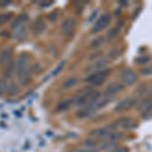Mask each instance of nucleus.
<instances>
[{
	"mask_svg": "<svg viewBox=\"0 0 152 152\" xmlns=\"http://www.w3.org/2000/svg\"><path fill=\"white\" fill-rule=\"evenodd\" d=\"M16 74L21 84H26L31 79V68L28 65V58L21 55L16 62Z\"/></svg>",
	"mask_w": 152,
	"mask_h": 152,
	"instance_id": "obj_1",
	"label": "nucleus"
},
{
	"mask_svg": "<svg viewBox=\"0 0 152 152\" xmlns=\"http://www.w3.org/2000/svg\"><path fill=\"white\" fill-rule=\"evenodd\" d=\"M99 95V94L95 92L91 87H85L80 90L77 95L73 99V104L78 105V107L89 105Z\"/></svg>",
	"mask_w": 152,
	"mask_h": 152,
	"instance_id": "obj_2",
	"label": "nucleus"
},
{
	"mask_svg": "<svg viewBox=\"0 0 152 152\" xmlns=\"http://www.w3.org/2000/svg\"><path fill=\"white\" fill-rule=\"evenodd\" d=\"M110 70L104 69L100 71H96V72H94L91 75H89L88 77L85 79V81L91 83L94 85H100L102 82L107 79V77L109 76Z\"/></svg>",
	"mask_w": 152,
	"mask_h": 152,
	"instance_id": "obj_3",
	"label": "nucleus"
},
{
	"mask_svg": "<svg viewBox=\"0 0 152 152\" xmlns=\"http://www.w3.org/2000/svg\"><path fill=\"white\" fill-rule=\"evenodd\" d=\"M110 21H111V16H110V14L107 13V14L102 15L99 19H97L96 23H95L94 28H92V31L95 34L102 31L104 28H107V26H109Z\"/></svg>",
	"mask_w": 152,
	"mask_h": 152,
	"instance_id": "obj_4",
	"label": "nucleus"
},
{
	"mask_svg": "<svg viewBox=\"0 0 152 152\" xmlns=\"http://www.w3.org/2000/svg\"><path fill=\"white\" fill-rule=\"evenodd\" d=\"M137 80V74L131 69H125L122 73V81L125 85H133Z\"/></svg>",
	"mask_w": 152,
	"mask_h": 152,
	"instance_id": "obj_5",
	"label": "nucleus"
},
{
	"mask_svg": "<svg viewBox=\"0 0 152 152\" xmlns=\"http://www.w3.org/2000/svg\"><path fill=\"white\" fill-rule=\"evenodd\" d=\"M136 104V99H133V97H127L123 100L119 102L116 107V111L117 112H124L127 111V110H130L132 107H134V104Z\"/></svg>",
	"mask_w": 152,
	"mask_h": 152,
	"instance_id": "obj_6",
	"label": "nucleus"
},
{
	"mask_svg": "<svg viewBox=\"0 0 152 152\" xmlns=\"http://www.w3.org/2000/svg\"><path fill=\"white\" fill-rule=\"evenodd\" d=\"M123 84L122 83H119V82H114L112 84H110L109 86L107 87L105 89V92H104V95L107 97H112L113 95L119 94L123 90Z\"/></svg>",
	"mask_w": 152,
	"mask_h": 152,
	"instance_id": "obj_7",
	"label": "nucleus"
},
{
	"mask_svg": "<svg viewBox=\"0 0 152 152\" xmlns=\"http://www.w3.org/2000/svg\"><path fill=\"white\" fill-rule=\"evenodd\" d=\"M75 28V21L73 18H66L62 23L61 29H62V33L65 35H70L73 31V29Z\"/></svg>",
	"mask_w": 152,
	"mask_h": 152,
	"instance_id": "obj_8",
	"label": "nucleus"
},
{
	"mask_svg": "<svg viewBox=\"0 0 152 152\" xmlns=\"http://www.w3.org/2000/svg\"><path fill=\"white\" fill-rule=\"evenodd\" d=\"M115 126L117 127H121L124 129H132L136 126V123L130 118H123V119H120L119 121L115 124Z\"/></svg>",
	"mask_w": 152,
	"mask_h": 152,
	"instance_id": "obj_9",
	"label": "nucleus"
},
{
	"mask_svg": "<svg viewBox=\"0 0 152 152\" xmlns=\"http://www.w3.org/2000/svg\"><path fill=\"white\" fill-rule=\"evenodd\" d=\"M26 21V15H24V14H20V15H18V18L14 19L13 23H12V28L18 29L19 28H21V26H24Z\"/></svg>",
	"mask_w": 152,
	"mask_h": 152,
	"instance_id": "obj_10",
	"label": "nucleus"
},
{
	"mask_svg": "<svg viewBox=\"0 0 152 152\" xmlns=\"http://www.w3.org/2000/svg\"><path fill=\"white\" fill-rule=\"evenodd\" d=\"M94 110L89 107V105H85L83 107L79 112L77 113V116L79 118H87V117H90L92 114H94Z\"/></svg>",
	"mask_w": 152,
	"mask_h": 152,
	"instance_id": "obj_11",
	"label": "nucleus"
},
{
	"mask_svg": "<svg viewBox=\"0 0 152 152\" xmlns=\"http://www.w3.org/2000/svg\"><path fill=\"white\" fill-rule=\"evenodd\" d=\"M45 28H46V23H44V20L42 18L38 19V20L36 21L35 26H34V31H35L36 34L43 33V31H45Z\"/></svg>",
	"mask_w": 152,
	"mask_h": 152,
	"instance_id": "obj_12",
	"label": "nucleus"
},
{
	"mask_svg": "<svg viewBox=\"0 0 152 152\" xmlns=\"http://www.w3.org/2000/svg\"><path fill=\"white\" fill-rule=\"evenodd\" d=\"M73 104V99H65L64 102H62L61 104H58L57 107V111L58 112H63L68 110L71 107V104Z\"/></svg>",
	"mask_w": 152,
	"mask_h": 152,
	"instance_id": "obj_13",
	"label": "nucleus"
},
{
	"mask_svg": "<svg viewBox=\"0 0 152 152\" xmlns=\"http://www.w3.org/2000/svg\"><path fill=\"white\" fill-rule=\"evenodd\" d=\"M11 56H12V51L10 49L4 50L3 52L1 53V55H0V61H1V63H6L7 61L10 60Z\"/></svg>",
	"mask_w": 152,
	"mask_h": 152,
	"instance_id": "obj_14",
	"label": "nucleus"
},
{
	"mask_svg": "<svg viewBox=\"0 0 152 152\" xmlns=\"http://www.w3.org/2000/svg\"><path fill=\"white\" fill-rule=\"evenodd\" d=\"M77 83V78L76 77H70L68 78V79H66L64 82H63V88H65V89H69V88L73 87L74 85Z\"/></svg>",
	"mask_w": 152,
	"mask_h": 152,
	"instance_id": "obj_15",
	"label": "nucleus"
},
{
	"mask_svg": "<svg viewBox=\"0 0 152 152\" xmlns=\"http://www.w3.org/2000/svg\"><path fill=\"white\" fill-rule=\"evenodd\" d=\"M18 86H16V84H14V83H7V87H6V92L8 94H10V95H13V94H15L16 92H18Z\"/></svg>",
	"mask_w": 152,
	"mask_h": 152,
	"instance_id": "obj_16",
	"label": "nucleus"
},
{
	"mask_svg": "<svg viewBox=\"0 0 152 152\" xmlns=\"http://www.w3.org/2000/svg\"><path fill=\"white\" fill-rule=\"evenodd\" d=\"M100 147L94 146V147H87V146H82L81 148H79L78 152H99Z\"/></svg>",
	"mask_w": 152,
	"mask_h": 152,
	"instance_id": "obj_17",
	"label": "nucleus"
},
{
	"mask_svg": "<svg viewBox=\"0 0 152 152\" xmlns=\"http://www.w3.org/2000/svg\"><path fill=\"white\" fill-rule=\"evenodd\" d=\"M6 87H7V82L4 78H0V95L6 92Z\"/></svg>",
	"mask_w": 152,
	"mask_h": 152,
	"instance_id": "obj_18",
	"label": "nucleus"
},
{
	"mask_svg": "<svg viewBox=\"0 0 152 152\" xmlns=\"http://www.w3.org/2000/svg\"><path fill=\"white\" fill-rule=\"evenodd\" d=\"M13 71H14V64L13 63H10V64H8V66L6 67V70H5L6 77H10V76L13 74Z\"/></svg>",
	"mask_w": 152,
	"mask_h": 152,
	"instance_id": "obj_19",
	"label": "nucleus"
},
{
	"mask_svg": "<svg viewBox=\"0 0 152 152\" xmlns=\"http://www.w3.org/2000/svg\"><path fill=\"white\" fill-rule=\"evenodd\" d=\"M10 13H1L0 14V24L5 23L7 20H9L10 18Z\"/></svg>",
	"mask_w": 152,
	"mask_h": 152,
	"instance_id": "obj_20",
	"label": "nucleus"
},
{
	"mask_svg": "<svg viewBox=\"0 0 152 152\" xmlns=\"http://www.w3.org/2000/svg\"><path fill=\"white\" fill-rule=\"evenodd\" d=\"M64 65H65V61H63V62H61L60 64H59L57 67H56V69L52 72V75H57L59 72H60L61 70L64 68Z\"/></svg>",
	"mask_w": 152,
	"mask_h": 152,
	"instance_id": "obj_21",
	"label": "nucleus"
},
{
	"mask_svg": "<svg viewBox=\"0 0 152 152\" xmlns=\"http://www.w3.org/2000/svg\"><path fill=\"white\" fill-rule=\"evenodd\" d=\"M100 41H104V39H102V38H99V39H97V40H94V43L91 44V47H92V48H94V47H97V46H99L100 44L102 43V42H100Z\"/></svg>",
	"mask_w": 152,
	"mask_h": 152,
	"instance_id": "obj_22",
	"label": "nucleus"
},
{
	"mask_svg": "<svg viewBox=\"0 0 152 152\" xmlns=\"http://www.w3.org/2000/svg\"><path fill=\"white\" fill-rule=\"evenodd\" d=\"M148 61H149V57H145V59H143V57H140L137 59L136 62L139 63V64H144V63L148 62Z\"/></svg>",
	"mask_w": 152,
	"mask_h": 152,
	"instance_id": "obj_23",
	"label": "nucleus"
},
{
	"mask_svg": "<svg viewBox=\"0 0 152 152\" xmlns=\"http://www.w3.org/2000/svg\"><path fill=\"white\" fill-rule=\"evenodd\" d=\"M142 73H143V75H150L151 74V68L150 67L144 68V69L142 70Z\"/></svg>",
	"mask_w": 152,
	"mask_h": 152,
	"instance_id": "obj_24",
	"label": "nucleus"
},
{
	"mask_svg": "<svg viewBox=\"0 0 152 152\" xmlns=\"http://www.w3.org/2000/svg\"><path fill=\"white\" fill-rule=\"evenodd\" d=\"M7 4H9V1H5V0H1L0 1V6H6Z\"/></svg>",
	"mask_w": 152,
	"mask_h": 152,
	"instance_id": "obj_25",
	"label": "nucleus"
},
{
	"mask_svg": "<svg viewBox=\"0 0 152 152\" xmlns=\"http://www.w3.org/2000/svg\"><path fill=\"white\" fill-rule=\"evenodd\" d=\"M112 152H120L119 149H116V150H114V151H112Z\"/></svg>",
	"mask_w": 152,
	"mask_h": 152,
	"instance_id": "obj_26",
	"label": "nucleus"
}]
</instances>
